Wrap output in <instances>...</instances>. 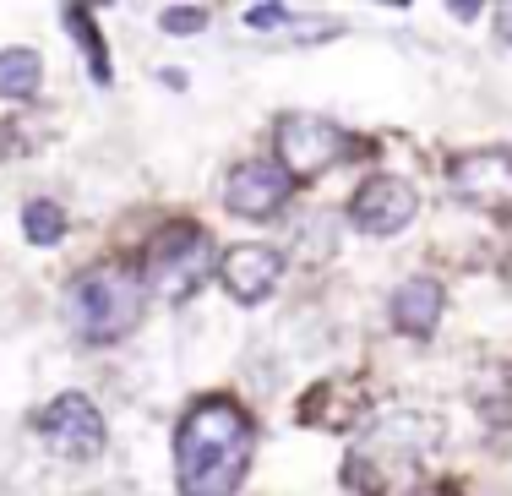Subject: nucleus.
Segmentation results:
<instances>
[{"mask_svg":"<svg viewBox=\"0 0 512 496\" xmlns=\"http://www.w3.org/2000/svg\"><path fill=\"white\" fill-rule=\"evenodd\" d=\"M256 453V426L235 398H202L175 426L180 496H235Z\"/></svg>","mask_w":512,"mask_h":496,"instance_id":"obj_1","label":"nucleus"},{"mask_svg":"<svg viewBox=\"0 0 512 496\" xmlns=\"http://www.w3.org/2000/svg\"><path fill=\"white\" fill-rule=\"evenodd\" d=\"M442 442V420L425 409H393L387 420H376L371 437L355 442L344 464V486H355L360 496H404L420 486L425 458Z\"/></svg>","mask_w":512,"mask_h":496,"instance_id":"obj_2","label":"nucleus"},{"mask_svg":"<svg viewBox=\"0 0 512 496\" xmlns=\"http://www.w3.org/2000/svg\"><path fill=\"white\" fill-rule=\"evenodd\" d=\"M142 278L120 273V268H93L71 284L66 295V317L77 328L82 344H115L142 322Z\"/></svg>","mask_w":512,"mask_h":496,"instance_id":"obj_3","label":"nucleus"},{"mask_svg":"<svg viewBox=\"0 0 512 496\" xmlns=\"http://www.w3.org/2000/svg\"><path fill=\"white\" fill-rule=\"evenodd\" d=\"M142 278L164 300H191L213 278V235L197 224H169L142 257Z\"/></svg>","mask_w":512,"mask_h":496,"instance_id":"obj_4","label":"nucleus"},{"mask_svg":"<svg viewBox=\"0 0 512 496\" xmlns=\"http://www.w3.org/2000/svg\"><path fill=\"white\" fill-rule=\"evenodd\" d=\"M33 431H39V437L50 442V453L66 458V464H88V458H99L104 442H109L104 415L93 409L88 393H60L55 404L33 420Z\"/></svg>","mask_w":512,"mask_h":496,"instance_id":"obj_5","label":"nucleus"},{"mask_svg":"<svg viewBox=\"0 0 512 496\" xmlns=\"http://www.w3.org/2000/svg\"><path fill=\"white\" fill-rule=\"evenodd\" d=\"M273 148H278V169L289 180H316L322 169L344 159V131L322 115H284Z\"/></svg>","mask_w":512,"mask_h":496,"instance_id":"obj_6","label":"nucleus"},{"mask_svg":"<svg viewBox=\"0 0 512 496\" xmlns=\"http://www.w3.org/2000/svg\"><path fill=\"white\" fill-rule=\"evenodd\" d=\"M289 186L295 180L278 169V159H240L224 175V208L235 219H273L289 202Z\"/></svg>","mask_w":512,"mask_h":496,"instance_id":"obj_7","label":"nucleus"},{"mask_svg":"<svg viewBox=\"0 0 512 496\" xmlns=\"http://www.w3.org/2000/svg\"><path fill=\"white\" fill-rule=\"evenodd\" d=\"M414 208H420V197H414L409 180H398V175H371V180L355 191V202H349V224H355L360 235L387 240V235H398V229H409Z\"/></svg>","mask_w":512,"mask_h":496,"instance_id":"obj_8","label":"nucleus"},{"mask_svg":"<svg viewBox=\"0 0 512 496\" xmlns=\"http://www.w3.org/2000/svg\"><path fill=\"white\" fill-rule=\"evenodd\" d=\"M453 191L474 208H512V148H474L453 159Z\"/></svg>","mask_w":512,"mask_h":496,"instance_id":"obj_9","label":"nucleus"},{"mask_svg":"<svg viewBox=\"0 0 512 496\" xmlns=\"http://www.w3.org/2000/svg\"><path fill=\"white\" fill-rule=\"evenodd\" d=\"M278 278H284V257H278L273 246H256V240H246V246H229L224 257H218V284H224L240 306L267 300L278 289Z\"/></svg>","mask_w":512,"mask_h":496,"instance_id":"obj_10","label":"nucleus"},{"mask_svg":"<svg viewBox=\"0 0 512 496\" xmlns=\"http://www.w3.org/2000/svg\"><path fill=\"white\" fill-rule=\"evenodd\" d=\"M393 322L398 333L409 338H431L436 322H442V284L436 278H404V284L393 289Z\"/></svg>","mask_w":512,"mask_h":496,"instance_id":"obj_11","label":"nucleus"},{"mask_svg":"<svg viewBox=\"0 0 512 496\" xmlns=\"http://www.w3.org/2000/svg\"><path fill=\"white\" fill-rule=\"evenodd\" d=\"M44 82V60L33 50H0V99H33Z\"/></svg>","mask_w":512,"mask_h":496,"instance_id":"obj_12","label":"nucleus"},{"mask_svg":"<svg viewBox=\"0 0 512 496\" xmlns=\"http://www.w3.org/2000/svg\"><path fill=\"white\" fill-rule=\"evenodd\" d=\"M66 33L88 50V71H93V82H109L115 71H109V50H104V39H99V17H93L88 6H66Z\"/></svg>","mask_w":512,"mask_h":496,"instance_id":"obj_13","label":"nucleus"},{"mask_svg":"<svg viewBox=\"0 0 512 496\" xmlns=\"http://www.w3.org/2000/svg\"><path fill=\"white\" fill-rule=\"evenodd\" d=\"M22 235H28L33 246H60V240H66V208L50 197H33L28 208H22Z\"/></svg>","mask_w":512,"mask_h":496,"instance_id":"obj_14","label":"nucleus"},{"mask_svg":"<svg viewBox=\"0 0 512 496\" xmlns=\"http://www.w3.org/2000/svg\"><path fill=\"white\" fill-rule=\"evenodd\" d=\"M158 28L164 33H202L207 28V6H164L158 11Z\"/></svg>","mask_w":512,"mask_h":496,"instance_id":"obj_15","label":"nucleus"},{"mask_svg":"<svg viewBox=\"0 0 512 496\" xmlns=\"http://www.w3.org/2000/svg\"><path fill=\"white\" fill-rule=\"evenodd\" d=\"M289 17H295V11H289V6H246V28H284V22Z\"/></svg>","mask_w":512,"mask_h":496,"instance_id":"obj_16","label":"nucleus"},{"mask_svg":"<svg viewBox=\"0 0 512 496\" xmlns=\"http://www.w3.org/2000/svg\"><path fill=\"white\" fill-rule=\"evenodd\" d=\"M496 28H502V39L512 44V6H502V17H496Z\"/></svg>","mask_w":512,"mask_h":496,"instance_id":"obj_17","label":"nucleus"}]
</instances>
